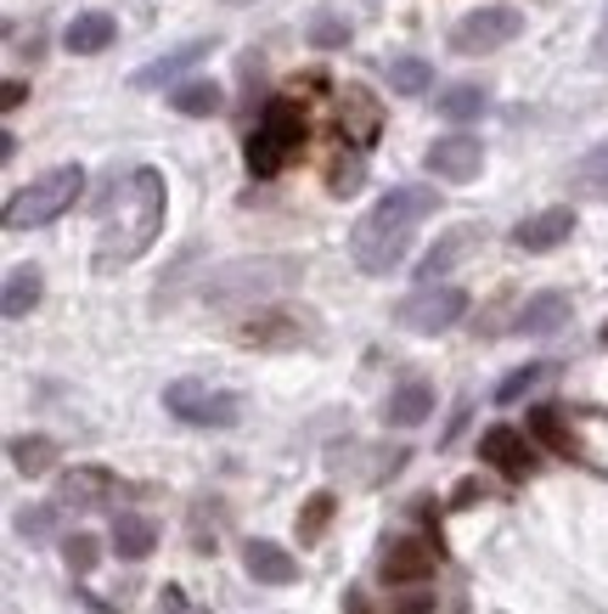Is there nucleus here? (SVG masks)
I'll return each instance as SVG.
<instances>
[{"label": "nucleus", "instance_id": "obj_1", "mask_svg": "<svg viewBox=\"0 0 608 614\" xmlns=\"http://www.w3.org/2000/svg\"><path fill=\"white\" fill-rule=\"evenodd\" d=\"M97 220H102V243H97L102 271L142 260L158 243V231H164V175L153 164L130 169V175H113V186L97 198Z\"/></svg>", "mask_w": 608, "mask_h": 614}, {"label": "nucleus", "instance_id": "obj_2", "mask_svg": "<svg viewBox=\"0 0 608 614\" xmlns=\"http://www.w3.org/2000/svg\"><path fill=\"white\" fill-rule=\"evenodd\" d=\"M434 204H440L434 186H389V193L372 204V209L355 220V231H350L355 265H361L366 276H389V271L406 260V249H411V231L434 215Z\"/></svg>", "mask_w": 608, "mask_h": 614}, {"label": "nucleus", "instance_id": "obj_3", "mask_svg": "<svg viewBox=\"0 0 608 614\" xmlns=\"http://www.w3.org/2000/svg\"><path fill=\"white\" fill-rule=\"evenodd\" d=\"M85 193V169L79 164H57L45 169L40 180H29L23 193H12L7 204V231H34V226H52L57 215L74 209V198Z\"/></svg>", "mask_w": 608, "mask_h": 614}, {"label": "nucleus", "instance_id": "obj_4", "mask_svg": "<svg viewBox=\"0 0 608 614\" xmlns=\"http://www.w3.org/2000/svg\"><path fill=\"white\" fill-rule=\"evenodd\" d=\"M164 406L180 423H192V429H231V423H243V395L237 390H209L203 377H180V384H169Z\"/></svg>", "mask_w": 608, "mask_h": 614}, {"label": "nucleus", "instance_id": "obj_5", "mask_svg": "<svg viewBox=\"0 0 608 614\" xmlns=\"http://www.w3.org/2000/svg\"><path fill=\"white\" fill-rule=\"evenodd\" d=\"M467 316V294L462 288H445V282H434V288H411L395 310V321L406 327V333H445V327H456Z\"/></svg>", "mask_w": 608, "mask_h": 614}, {"label": "nucleus", "instance_id": "obj_6", "mask_svg": "<svg viewBox=\"0 0 608 614\" xmlns=\"http://www.w3.org/2000/svg\"><path fill=\"white\" fill-rule=\"evenodd\" d=\"M519 34H524V12L519 7H479V12H467L451 29V52L479 57V52H496V45L519 40Z\"/></svg>", "mask_w": 608, "mask_h": 614}, {"label": "nucleus", "instance_id": "obj_7", "mask_svg": "<svg viewBox=\"0 0 608 614\" xmlns=\"http://www.w3.org/2000/svg\"><path fill=\"white\" fill-rule=\"evenodd\" d=\"M294 282V265L288 260H259V265H225L214 282H209V299L214 305H231L237 294H254V299H270L276 288Z\"/></svg>", "mask_w": 608, "mask_h": 614}, {"label": "nucleus", "instance_id": "obj_8", "mask_svg": "<svg viewBox=\"0 0 608 614\" xmlns=\"http://www.w3.org/2000/svg\"><path fill=\"white\" fill-rule=\"evenodd\" d=\"M434 563H440V547L423 541V536H400L384 547V563H378V581L384 586H429L434 581Z\"/></svg>", "mask_w": 608, "mask_h": 614}, {"label": "nucleus", "instance_id": "obj_9", "mask_svg": "<svg viewBox=\"0 0 608 614\" xmlns=\"http://www.w3.org/2000/svg\"><path fill=\"white\" fill-rule=\"evenodd\" d=\"M479 457L496 468L501 480H512V485L535 474V446H530V435L512 429V423H496V429L479 435Z\"/></svg>", "mask_w": 608, "mask_h": 614}, {"label": "nucleus", "instance_id": "obj_10", "mask_svg": "<svg viewBox=\"0 0 608 614\" xmlns=\"http://www.w3.org/2000/svg\"><path fill=\"white\" fill-rule=\"evenodd\" d=\"M423 164H429V175L462 186V180H474V175H479V164H485V141H479V135H440L434 147L423 153Z\"/></svg>", "mask_w": 608, "mask_h": 614}, {"label": "nucleus", "instance_id": "obj_11", "mask_svg": "<svg viewBox=\"0 0 608 614\" xmlns=\"http://www.w3.org/2000/svg\"><path fill=\"white\" fill-rule=\"evenodd\" d=\"M570 231H575V209H541V215H530V220L512 226V249L552 254L557 243H570Z\"/></svg>", "mask_w": 608, "mask_h": 614}, {"label": "nucleus", "instance_id": "obj_12", "mask_svg": "<svg viewBox=\"0 0 608 614\" xmlns=\"http://www.w3.org/2000/svg\"><path fill=\"white\" fill-rule=\"evenodd\" d=\"M479 238H485V231L479 226H451L445 231V238L423 254V265H417V288H434V282L456 265V260H467V254H474L479 249Z\"/></svg>", "mask_w": 608, "mask_h": 614}, {"label": "nucleus", "instance_id": "obj_13", "mask_svg": "<svg viewBox=\"0 0 608 614\" xmlns=\"http://www.w3.org/2000/svg\"><path fill=\"white\" fill-rule=\"evenodd\" d=\"M570 294H557V288H546V294H535V299H524V310H519V321H512V333H524V339H546V333H557V327L570 321Z\"/></svg>", "mask_w": 608, "mask_h": 614}, {"label": "nucleus", "instance_id": "obj_14", "mask_svg": "<svg viewBox=\"0 0 608 614\" xmlns=\"http://www.w3.org/2000/svg\"><path fill=\"white\" fill-rule=\"evenodd\" d=\"M429 412H434V384H429V377H406V384L389 390L384 423H395V429H417V423H429Z\"/></svg>", "mask_w": 608, "mask_h": 614}, {"label": "nucleus", "instance_id": "obj_15", "mask_svg": "<svg viewBox=\"0 0 608 614\" xmlns=\"http://www.w3.org/2000/svg\"><path fill=\"white\" fill-rule=\"evenodd\" d=\"M243 563H248V575L259 586H294L299 581V558L288 547H276V541H248L243 547Z\"/></svg>", "mask_w": 608, "mask_h": 614}, {"label": "nucleus", "instance_id": "obj_16", "mask_svg": "<svg viewBox=\"0 0 608 614\" xmlns=\"http://www.w3.org/2000/svg\"><path fill=\"white\" fill-rule=\"evenodd\" d=\"M113 496V474L108 468H68L57 480V502L63 507H102Z\"/></svg>", "mask_w": 608, "mask_h": 614}, {"label": "nucleus", "instance_id": "obj_17", "mask_svg": "<svg viewBox=\"0 0 608 614\" xmlns=\"http://www.w3.org/2000/svg\"><path fill=\"white\" fill-rule=\"evenodd\" d=\"M214 52V40H192V45H180V52H169V57H158V63H147L142 74H135L130 85L135 90H158V85H175L186 68H198L203 57Z\"/></svg>", "mask_w": 608, "mask_h": 614}, {"label": "nucleus", "instance_id": "obj_18", "mask_svg": "<svg viewBox=\"0 0 608 614\" xmlns=\"http://www.w3.org/2000/svg\"><path fill=\"white\" fill-rule=\"evenodd\" d=\"M113 34H119V23L108 12H79L63 29V45H68L74 57H97V52H108V45H113Z\"/></svg>", "mask_w": 608, "mask_h": 614}, {"label": "nucleus", "instance_id": "obj_19", "mask_svg": "<svg viewBox=\"0 0 608 614\" xmlns=\"http://www.w3.org/2000/svg\"><path fill=\"white\" fill-rule=\"evenodd\" d=\"M153 547H158V525H153L147 513H119V518H113V552H119V558L142 563Z\"/></svg>", "mask_w": 608, "mask_h": 614}, {"label": "nucleus", "instance_id": "obj_20", "mask_svg": "<svg viewBox=\"0 0 608 614\" xmlns=\"http://www.w3.org/2000/svg\"><path fill=\"white\" fill-rule=\"evenodd\" d=\"M34 305H40V271H34V265H12V271H7V299H0V310H7V321H23Z\"/></svg>", "mask_w": 608, "mask_h": 614}, {"label": "nucleus", "instance_id": "obj_21", "mask_svg": "<svg viewBox=\"0 0 608 614\" xmlns=\"http://www.w3.org/2000/svg\"><path fill=\"white\" fill-rule=\"evenodd\" d=\"M169 108L186 113V119H209V113H220V85L214 79H186V85H175Z\"/></svg>", "mask_w": 608, "mask_h": 614}, {"label": "nucleus", "instance_id": "obj_22", "mask_svg": "<svg viewBox=\"0 0 608 614\" xmlns=\"http://www.w3.org/2000/svg\"><path fill=\"white\" fill-rule=\"evenodd\" d=\"M530 440H541L557 457H575V435H570V423L557 417V406H535L530 412Z\"/></svg>", "mask_w": 608, "mask_h": 614}, {"label": "nucleus", "instance_id": "obj_23", "mask_svg": "<svg viewBox=\"0 0 608 614\" xmlns=\"http://www.w3.org/2000/svg\"><path fill=\"white\" fill-rule=\"evenodd\" d=\"M7 451H12V468H18V474H45V468L57 462V440H52V435H18Z\"/></svg>", "mask_w": 608, "mask_h": 614}, {"label": "nucleus", "instance_id": "obj_24", "mask_svg": "<svg viewBox=\"0 0 608 614\" xmlns=\"http://www.w3.org/2000/svg\"><path fill=\"white\" fill-rule=\"evenodd\" d=\"M361 180H366V158L350 147H339L333 153V164H327V193H333V198H350V193H361Z\"/></svg>", "mask_w": 608, "mask_h": 614}, {"label": "nucleus", "instance_id": "obj_25", "mask_svg": "<svg viewBox=\"0 0 608 614\" xmlns=\"http://www.w3.org/2000/svg\"><path fill=\"white\" fill-rule=\"evenodd\" d=\"M434 108H440L451 124H467V119H479V113L490 108V97H485L479 85H451V90H445V97H440Z\"/></svg>", "mask_w": 608, "mask_h": 614}, {"label": "nucleus", "instance_id": "obj_26", "mask_svg": "<svg viewBox=\"0 0 608 614\" xmlns=\"http://www.w3.org/2000/svg\"><path fill=\"white\" fill-rule=\"evenodd\" d=\"M570 180H575V193H586V198H608V141H603V147H592L570 169Z\"/></svg>", "mask_w": 608, "mask_h": 614}, {"label": "nucleus", "instance_id": "obj_27", "mask_svg": "<svg viewBox=\"0 0 608 614\" xmlns=\"http://www.w3.org/2000/svg\"><path fill=\"white\" fill-rule=\"evenodd\" d=\"M429 85H434V68L423 57H395L389 63V90H400V97H423Z\"/></svg>", "mask_w": 608, "mask_h": 614}, {"label": "nucleus", "instance_id": "obj_28", "mask_svg": "<svg viewBox=\"0 0 608 614\" xmlns=\"http://www.w3.org/2000/svg\"><path fill=\"white\" fill-rule=\"evenodd\" d=\"M541 377H552V366H546V361H530V366H519V372H507L501 384H496V401H501V406H512L524 390H535Z\"/></svg>", "mask_w": 608, "mask_h": 614}, {"label": "nucleus", "instance_id": "obj_29", "mask_svg": "<svg viewBox=\"0 0 608 614\" xmlns=\"http://www.w3.org/2000/svg\"><path fill=\"white\" fill-rule=\"evenodd\" d=\"M97 558H102V541L90 536V530H79V536L63 541V563H68L74 575H90V570H97Z\"/></svg>", "mask_w": 608, "mask_h": 614}, {"label": "nucleus", "instance_id": "obj_30", "mask_svg": "<svg viewBox=\"0 0 608 614\" xmlns=\"http://www.w3.org/2000/svg\"><path fill=\"white\" fill-rule=\"evenodd\" d=\"M327 518H333V496L316 491V496L305 502V513H299V541H316V536L327 530Z\"/></svg>", "mask_w": 608, "mask_h": 614}, {"label": "nucleus", "instance_id": "obj_31", "mask_svg": "<svg viewBox=\"0 0 608 614\" xmlns=\"http://www.w3.org/2000/svg\"><path fill=\"white\" fill-rule=\"evenodd\" d=\"M310 45H316V52L350 45V23H344V18H316V23H310Z\"/></svg>", "mask_w": 608, "mask_h": 614}, {"label": "nucleus", "instance_id": "obj_32", "mask_svg": "<svg viewBox=\"0 0 608 614\" xmlns=\"http://www.w3.org/2000/svg\"><path fill=\"white\" fill-rule=\"evenodd\" d=\"M52 525H57V507H29V513L18 518V530H23L29 541H40V536H52Z\"/></svg>", "mask_w": 608, "mask_h": 614}, {"label": "nucleus", "instance_id": "obj_33", "mask_svg": "<svg viewBox=\"0 0 608 614\" xmlns=\"http://www.w3.org/2000/svg\"><path fill=\"white\" fill-rule=\"evenodd\" d=\"M158 614H209V608H198L180 586H164V592H158Z\"/></svg>", "mask_w": 608, "mask_h": 614}, {"label": "nucleus", "instance_id": "obj_34", "mask_svg": "<svg viewBox=\"0 0 608 614\" xmlns=\"http://www.w3.org/2000/svg\"><path fill=\"white\" fill-rule=\"evenodd\" d=\"M395 614H434V592L429 586H411L406 597H395Z\"/></svg>", "mask_w": 608, "mask_h": 614}, {"label": "nucleus", "instance_id": "obj_35", "mask_svg": "<svg viewBox=\"0 0 608 614\" xmlns=\"http://www.w3.org/2000/svg\"><path fill=\"white\" fill-rule=\"evenodd\" d=\"M29 102V85L23 79H7V85H0V108H7V113H18Z\"/></svg>", "mask_w": 608, "mask_h": 614}, {"label": "nucleus", "instance_id": "obj_36", "mask_svg": "<svg viewBox=\"0 0 608 614\" xmlns=\"http://www.w3.org/2000/svg\"><path fill=\"white\" fill-rule=\"evenodd\" d=\"M474 502H485V485L479 480H462L456 485V507H474Z\"/></svg>", "mask_w": 608, "mask_h": 614}, {"label": "nucleus", "instance_id": "obj_37", "mask_svg": "<svg viewBox=\"0 0 608 614\" xmlns=\"http://www.w3.org/2000/svg\"><path fill=\"white\" fill-rule=\"evenodd\" d=\"M592 57H597V68H608V12H603V23H597V40H592Z\"/></svg>", "mask_w": 608, "mask_h": 614}]
</instances>
